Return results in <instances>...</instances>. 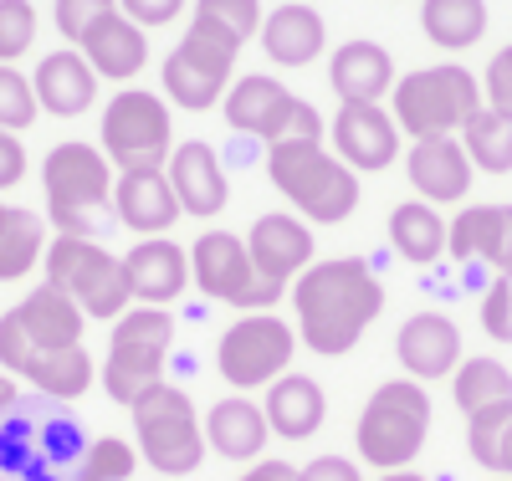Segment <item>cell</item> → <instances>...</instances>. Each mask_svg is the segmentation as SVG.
<instances>
[{
    "mask_svg": "<svg viewBox=\"0 0 512 481\" xmlns=\"http://www.w3.org/2000/svg\"><path fill=\"white\" fill-rule=\"evenodd\" d=\"M292 308H297V333L313 354L338 359L364 338V328L384 313V287L359 256H333L318 261L292 282Z\"/></svg>",
    "mask_w": 512,
    "mask_h": 481,
    "instance_id": "obj_1",
    "label": "cell"
},
{
    "mask_svg": "<svg viewBox=\"0 0 512 481\" xmlns=\"http://www.w3.org/2000/svg\"><path fill=\"white\" fill-rule=\"evenodd\" d=\"M267 174L272 185L318 226H338L349 221L359 205V174L328 154L318 139H277L267 149Z\"/></svg>",
    "mask_w": 512,
    "mask_h": 481,
    "instance_id": "obj_2",
    "label": "cell"
},
{
    "mask_svg": "<svg viewBox=\"0 0 512 481\" xmlns=\"http://www.w3.org/2000/svg\"><path fill=\"white\" fill-rule=\"evenodd\" d=\"M425 435H431V395L415 379H390L369 395L354 441H359V456L369 466L405 471L420 456Z\"/></svg>",
    "mask_w": 512,
    "mask_h": 481,
    "instance_id": "obj_3",
    "label": "cell"
},
{
    "mask_svg": "<svg viewBox=\"0 0 512 481\" xmlns=\"http://www.w3.org/2000/svg\"><path fill=\"white\" fill-rule=\"evenodd\" d=\"M390 118L395 128H405L410 139H446L456 128H466L482 108V87L466 67H420V72H405L395 77V93H390Z\"/></svg>",
    "mask_w": 512,
    "mask_h": 481,
    "instance_id": "obj_4",
    "label": "cell"
},
{
    "mask_svg": "<svg viewBox=\"0 0 512 481\" xmlns=\"http://www.w3.org/2000/svg\"><path fill=\"white\" fill-rule=\"evenodd\" d=\"M47 282L62 287L88 318H123L128 302H134V287H128V272L113 251H103L93 236H57L47 246Z\"/></svg>",
    "mask_w": 512,
    "mask_h": 481,
    "instance_id": "obj_5",
    "label": "cell"
},
{
    "mask_svg": "<svg viewBox=\"0 0 512 481\" xmlns=\"http://www.w3.org/2000/svg\"><path fill=\"white\" fill-rule=\"evenodd\" d=\"M246 47L241 36H231L226 26L216 21H190L185 41L164 57V93L175 108L185 113H205L226 98V82H231V67H236V52Z\"/></svg>",
    "mask_w": 512,
    "mask_h": 481,
    "instance_id": "obj_6",
    "label": "cell"
},
{
    "mask_svg": "<svg viewBox=\"0 0 512 481\" xmlns=\"http://www.w3.org/2000/svg\"><path fill=\"white\" fill-rule=\"evenodd\" d=\"M134 410V430H139V451L159 476H190L205 461V430L195 420V405L185 389L175 384H154L128 405Z\"/></svg>",
    "mask_w": 512,
    "mask_h": 481,
    "instance_id": "obj_7",
    "label": "cell"
},
{
    "mask_svg": "<svg viewBox=\"0 0 512 481\" xmlns=\"http://www.w3.org/2000/svg\"><path fill=\"white\" fill-rule=\"evenodd\" d=\"M41 185H47V215L62 236H93V215L113 205V169L88 144H57L41 164Z\"/></svg>",
    "mask_w": 512,
    "mask_h": 481,
    "instance_id": "obj_8",
    "label": "cell"
},
{
    "mask_svg": "<svg viewBox=\"0 0 512 481\" xmlns=\"http://www.w3.org/2000/svg\"><path fill=\"white\" fill-rule=\"evenodd\" d=\"M175 144H169V108L144 93V87H123L103 108V159L128 169H164Z\"/></svg>",
    "mask_w": 512,
    "mask_h": 481,
    "instance_id": "obj_9",
    "label": "cell"
},
{
    "mask_svg": "<svg viewBox=\"0 0 512 481\" xmlns=\"http://www.w3.org/2000/svg\"><path fill=\"white\" fill-rule=\"evenodd\" d=\"M190 282L226 302V308H241V313H267L272 302L282 297L277 282L256 277L251 256H246V241L231 236V231H205L195 246H190Z\"/></svg>",
    "mask_w": 512,
    "mask_h": 481,
    "instance_id": "obj_10",
    "label": "cell"
},
{
    "mask_svg": "<svg viewBox=\"0 0 512 481\" xmlns=\"http://www.w3.org/2000/svg\"><path fill=\"white\" fill-rule=\"evenodd\" d=\"M292 348H297V333L272 318V313H246L236 318L226 333H221V348H216V364H221V379L231 389H262V384H277L292 364Z\"/></svg>",
    "mask_w": 512,
    "mask_h": 481,
    "instance_id": "obj_11",
    "label": "cell"
},
{
    "mask_svg": "<svg viewBox=\"0 0 512 481\" xmlns=\"http://www.w3.org/2000/svg\"><path fill=\"white\" fill-rule=\"evenodd\" d=\"M297 108H303V98H292L287 87L267 72H251L241 77L231 93H226V123L236 128V134H251V139H292V118Z\"/></svg>",
    "mask_w": 512,
    "mask_h": 481,
    "instance_id": "obj_12",
    "label": "cell"
},
{
    "mask_svg": "<svg viewBox=\"0 0 512 481\" xmlns=\"http://www.w3.org/2000/svg\"><path fill=\"white\" fill-rule=\"evenodd\" d=\"M333 149L354 174L359 169L364 174L390 169L395 154H400V128L379 103H344L333 118Z\"/></svg>",
    "mask_w": 512,
    "mask_h": 481,
    "instance_id": "obj_13",
    "label": "cell"
},
{
    "mask_svg": "<svg viewBox=\"0 0 512 481\" xmlns=\"http://www.w3.org/2000/svg\"><path fill=\"white\" fill-rule=\"evenodd\" d=\"M246 256H251L256 277L287 287L292 277H303L313 267V231L297 215H262L246 236Z\"/></svg>",
    "mask_w": 512,
    "mask_h": 481,
    "instance_id": "obj_14",
    "label": "cell"
},
{
    "mask_svg": "<svg viewBox=\"0 0 512 481\" xmlns=\"http://www.w3.org/2000/svg\"><path fill=\"white\" fill-rule=\"evenodd\" d=\"M164 174H169V190H175L180 210L200 215V221L221 215L226 200H231V185H226V169H221L216 149L200 144V139H190V144H180L175 154H169Z\"/></svg>",
    "mask_w": 512,
    "mask_h": 481,
    "instance_id": "obj_15",
    "label": "cell"
},
{
    "mask_svg": "<svg viewBox=\"0 0 512 481\" xmlns=\"http://www.w3.org/2000/svg\"><path fill=\"white\" fill-rule=\"evenodd\" d=\"M113 215L128 226V231H139L144 241L169 231L180 221V200L175 190H169V174L164 169H128L113 180Z\"/></svg>",
    "mask_w": 512,
    "mask_h": 481,
    "instance_id": "obj_16",
    "label": "cell"
},
{
    "mask_svg": "<svg viewBox=\"0 0 512 481\" xmlns=\"http://www.w3.org/2000/svg\"><path fill=\"white\" fill-rule=\"evenodd\" d=\"M123 272H128V287H134V302L164 308V302H175L190 287V256L169 236H149L123 256Z\"/></svg>",
    "mask_w": 512,
    "mask_h": 481,
    "instance_id": "obj_17",
    "label": "cell"
},
{
    "mask_svg": "<svg viewBox=\"0 0 512 481\" xmlns=\"http://www.w3.org/2000/svg\"><path fill=\"white\" fill-rule=\"evenodd\" d=\"M405 169H410V185L425 195V205H456V200H466V190H472V159H466L456 134L415 139Z\"/></svg>",
    "mask_w": 512,
    "mask_h": 481,
    "instance_id": "obj_18",
    "label": "cell"
},
{
    "mask_svg": "<svg viewBox=\"0 0 512 481\" xmlns=\"http://www.w3.org/2000/svg\"><path fill=\"white\" fill-rule=\"evenodd\" d=\"M395 354L410 369V379H446L461 369V328L446 313H415L400 338H395Z\"/></svg>",
    "mask_w": 512,
    "mask_h": 481,
    "instance_id": "obj_19",
    "label": "cell"
},
{
    "mask_svg": "<svg viewBox=\"0 0 512 481\" xmlns=\"http://www.w3.org/2000/svg\"><path fill=\"white\" fill-rule=\"evenodd\" d=\"M31 87H36L41 113L77 118V113H88L93 98H98V72L88 67V57H82V52H52V57H41Z\"/></svg>",
    "mask_w": 512,
    "mask_h": 481,
    "instance_id": "obj_20",
    "label": "cell"
},
{
    "mask_svg": "<svg viewBox=\"0 0 512 481\" xmlns=\"http://www.w3.org/2000/svg\"><path fill=\"white\" fill-rule=\"evenodd\" d=\"M328 82L344 103H379L395 93V62L379 41H344L328 62Z\"/></svg>",
    "mask_w": 512,
    "mask_h": 481,
    "instance_id": "obj_21",
    "label": "cell"
},
{
    "mask_svg": "<svg viewBox=\"0 0 512 481\" xmlns=\"http://www.w3.org/2000/svg\"><path fill=\"white\" fill-rule=\"evenodd\" d=\"M77 47H82V57H88V67H93L98 77H113V82H128L134 72H144V62H149V36H144V26H134L123 11L103 16L88 36L77 41Z\"/></svg>",
    "mask_w": 512,
    "mask_h": 481,
    "instance_id": "obj_22",
    "label": "cell"
},
{
    "mask_svg": "<svg viewBox=\"0 0 512 481\" xmlns=\"http://www.w3.org/2000/svg\"><path fill=\"white\" fill-rule=\"evenodd\" d=\"M267 441H272V425H267L262 405H251L241 395L210 405V415H205V446L216 451V456H226V461H256V456L267 451Z\"/></svg>",
    "mask_w": 512,
    "mask_h": 481,
    "instance_id": "obj_23",
    "label": "cell"
},
{
    "mask_svg": "<svg viewBox=\"0 0 512 481\" xmlns=\"http://www.w3.org/2000/svg\"><path fill=\"white\" fill-rule=\"evenodd\" d=\"M16 318H21L26 338L41 348V354H52V348H77L82 328H88V313H82L77 302L62 287H52V282H41L16 308Z\"/></svg>",
    "mask_w": 512,
    "mask_h": 481,
    "instance_id": "obj_24",
    "label": "cell"
},
{
    "mask_svg": "<svg viewBox=\"0 0 512 481\" xmlns=\"http://www.w3.org/2000/svg\"><path fill=\"white\" fill-rule=\"evenodd\" d=\"M267 425L272 435H282V441H308V435H318L323 415H328V400L318 379L308 374H282L277 384H267Z\"/></svg>",
    "mask_w": 512,
    "mask_h": 481,
    "instance_id": "obj_25",
    "label": "cell"
},
{
    "mask_svg": "<svg viewBox=\"0 0 512 481\" xmlns=\"http://www.w3.org/2000/svg\"><path fill=\"white\" fill-rule=\"evenodd\" d=\"M323 36H328L323 16H318L313 6H303V0L277 6V11L262 21V47H267V57H272L277 67H308V62H318Z\"/></svg>",
    "mask_w": 512,
    "mask_h": 481,
    "instance_id": "obj_26",
    "label": "cell"
},
{
    "mask_svg": "<svg viewBox=\"0 0 512 481\" xmlns=\"http://www.w3.org/2000/svg\"><path fill=\"white\" fill-rule=\"evenodd\" d=\"M164 379V348L144 343H108V364H103V389L118 405H134L144 389Z\"/></svg>",
    "mask_w": 512,
    "mask_h": 481,
    "instance_id": "obj_27",
    "label": "cell"
},
{
    "mask_svg": "<svg viewBox=\"0 0 512 481\" xmlns=\"http://www.w3.org/2000/svg\"><path fill=\"white\" fill-rule=\"evenodd\" d=\"M390 246L415 261V267H431V261L446 251V221L436 215V205L425 200H405L390 210Z\"/></svg>",
    "mask_w": 512,
    "mask_h": 481,
    "instance_id": "obj_28",
    "label": "cell"
},
{
    "mask_svg": "<svg viewBox=\"0 0 512 481\" xmlns=\"http://www.w3.org/2000/svg\"><path fill=\"white\" fill-rule=\"evenodd\" d=\"M420 26H425V36H431L436 47L466 52V47H477L482 31H487V6L482 0H425Z\"/></svg>",
    "mask_w": 512,
    "mask_h": 481,
    "instance_id": "obj_29",
    "label": "cell"
},
{
    "mask_svg": "<svg viewBox=\"0 0 512 481\" xmlns=\"http://www.w3.org/2000/svg\"><path fill=\"white\" fill-rule=\"evenodd\" d=\"M461 149H466V159H472V169L507 174L512 169V113L477 108L461 128Z\"/></svg>",
    "mask_w": 512,
    "mask_h": 481,
    "instance_id": "obj_30",
    "label": "cell"
},
{
    "mask_svg": "<svg viewBox=\"0 0 512 481\" xmlns=\"http://www.w3.org/2000/svg\"><path fill=\"white\" fill-rule=\"evenodd\" d=\"M26 379L41 389V395H52V400H77V395H88V384H93V359H88V348H52V354H36Z\"/></svg>",
    "mask_w": 512,
    "mask_h": 481,
    "instance_id": "obj_31",
    "label": "cell"
},
{
    "mask_svg": "<svg viewBox=\"0 0 512 481\" xmlns=\"http://www.w3.org/2000/svg\"><path fill=\"white\" fill-rule=\"evenodd\" d=\"M41 256H47V231H41V215L11 205L6 226H0V282H21Z\"/></svg>",
    "mask_w": 512,
    "mask_h": 481,
    "instance_id": "obj_32",
    "label": "cell"
},
{
    "mask_svg": "<svg viewBox=\"0 0 512 481\" xmlns=\"http://www.w3.org/2000/svg\"><path fill=\"white\" fill-rule=\"evenodd\" d=\"M502 236V205H466L446 226V251L456 261H492Z\"/></svg>",
    "mask_w": 512,
    "mask_h": 481,
    "instance_id": "obj_33",
    "label": "cell"
},
{
    "mask_svg": "<svg viewBox=\"0 0 512 481\" xmlns=\"http://www.w3.org/2000/svg\"><path fill=\"white\" fill-rule=\"evenodd\" d=\"M451 395L466 415H477L487 405H502L512 400V374L502 359H466L456 374H451Z\"/></svg>",
    "mask_w": 512,
    "mask_h": 481,
    "instance_id": "obj_34",
    "label": "cell"
},
{
    "mask_svg": "<svg viewBox=\"0 0 512 481\" xmlns=\"http://www.w3.org/2000/svg\"><path fill=\"white\" fill-rule=\"evenodd\" d=\"M139 466V451L118 441V435H103V441H93L88 451L77 456L72 466V481H128Z\"/></svg>",
    "mask_w": 512,
    "mask_h": 481,
    "instance_id": "obj_35",
    "label": "cell"
},
{
    "mask_svg": "<svg viewBox=\"0 0 512 481\" xmlns=\"http://www.w3.org/2000/svg\"><path fill=\"white\" fill-rule=\"evenodd\" d=\"M472 425H466V446H472V461L487 466V471H502V435L512 425V400L502 405H487L477 415H466Z\"/></svg>",
    "mask_w": 512,
    "mask_h": 481,
    "instance_id": "obj_36",
    "label": "cell"
},
{
    "mask_svg": "<svg viewBox=\"0 0 512 481\" xmlns=\"http://www.w3.org/2000/svg\"><path fill=\"white\" fill-rule=\"evenodd\" d=\"M113 343H144V348H164L175 343V318H169L164 308H128L118 323H113Z\"/></svg>",
    "mask_w": 512,
    "mask_h": 481,
    "instance_id": "obj_37",
    "label": "cell"
},
{
    "mask_svg": "<svg viewBox=\"0 0 512 481\" xmlns=\"http://www.w3.org/2000/svg\"><path fill=\"white\" fill-rule=\"evenodd\" d=\"M36 113H41L36 87H31L16 67L0 62V128H6V134H21V128L36 123Z\"/></svg>",
    "mask_w": 512,
    "mask_h": 481,
    "instance_id": "obj_38",
    "label": "cell"
},
{
    "mask_svg": "<svg viewBox=\"0 0 512 481\" xmlns=\"http://www.w3.org/2000/svg\"><path fill=\"white\" fill-rule=\"evenodd\" d=\"M36 41V6L31 0H0V62H16Z\"/></svg>",
    "mask_w": 512,
    "mask_h": 481,
    "instance_id": "obj_39",
    "label": "cell"
},
{
    "mask_svg": "<svg viewBox=\"0 0 512 481\" xmlns=\"http://www.w3.org/2000/svg\"><path fill=\"white\" fill-rule=\"evenodd\" d=\"M195 16L226 26V31L241 36V41H251L256 31H262V0H200Z\"/></svg>",
    "mask_w": 512,
    "mask_h": 481,
    "instance_id": "obj_40",
    "label": "cell"
},
{
    "mask_svg": "<svg viewBox=\"0 0 512 481\" xmlns=\"http://www.w3.org/2000/svg\"><path fill=\"white\" fill-rule=\"evenodd\" d=\"M36 354H41V348L26 338V328H21V318H16V308H11L6 318H0V369L26 379V369H31Z\"/></svg>",
    "mask_w": 512,
    "mask_h": 481,
    "instance_id": "obj_41",
    "label": "cell"
},
{
    "mask_svg": "<svg viewBox=\"0 0 512 481\" xmlns=\"http://www.w3.org/2000/svg\"><path fill=\"white\" fill-rule=\"evenodd\" d=\"M118 6L113 0H57V31L67 36V41H82L103 16H113Z\"/></svg>",
    "mask_w": 512,
    "mask_h": 481,
    "instance_id": "obj_42",
    "label": "cell"
},
{
    "mask_svg": "<svg viewBox=\"0 0 512 481\" xmlns=\"http://www.w3.org/2000/svg\"><path fill=\"white\" fill-rule=\"evenodd\" d=\"M482 328H487V338H497V343H512V277H497L492 287H487V297H482Z\"/></svg>",
    "mask_w": 512,
    "mask_h": 481,
    "instance_id": "obj_43",
    "label": "cell"
},
{
    "mask_svg": "<svg viewBox=\"0 0 512 481\" xmlns=\"http://www.w3.org/2000/svg\"><path fill=\"white\" fill-rule=\"evenodd\" d=\"M487 108L512 113V47H502L487 67Z\"/></svg>",
    "mask_w": 512,
    "mask_h": 481,
    "instance_id": "obj_44",
    "label": "cell"
},
{
    "mask_svg": "<svg viewBox=\"0 0 512 481\" xmlns=\"http://www.w3.org/2000/svg\"><path fill=\"white\" fill-rule=\"evenodd\" d=\"M118 6L134 26H169L185 11V0H118Z\"/></svg>",
    "mask_w": 512,
    "mask_h": 481,
    "instance_id": "obj_45",
    "label": "cell"
},
{
    "mask_svg": "<svg viewBox=\"0 0 512 481\" xmlns=\"http://www.w3.org/2000/svg\"><path fill=\"white\" fill-rule=\"evenodd\" d=\"M297 481H364L349 456H318L308 466H297Z\"/></svg>",
    "mask_w": 512,
    "mask_h": 481,
    "instance_id": "obj_46",
    "label": "cell"
},
{
    "mask_svg": "<svg viewBox=\"0 0 512 481\" xmlns=\"http://www.w3.org/2000/svg\"><path fill=\"white\" fill-rule=\"evenodd\" d=\"M21 174H26V149H21L16 134H6V128H0V190L21 185Z\"/></svg>",
    "mask_w": 512,
    "mask_h": 481,
    "instance_id": "obj_47",
    "label": "cell"
},
{
    "mask_svg": "<svg viewBox=\"0 0 512 481\" xmlns=\"http://www.w3.org/2000/svg\"><path fill=\"white\" fill-rule=\"evenodd\" d=\"M492 267H497V277H512V205H502V236H497Z\"/></svg>",
    "mask_w": 512,
    "mask_h": 481,
    "instance_id": "obj_48",
    "label": "cell"
},
{
    "mask_svg": "<svg viewBox=\"0 0 512 481\" xmlns=\"http://www.w3.org/2000/svg\"><path fill=\"white\" fill-rule=\"evenodd\" d=\"M241 481H297V466H287V461H256Z\"/></svg>",
    "mask_w": 512,
    "mask_h": 481,
    "instance_id": "obj_49",
    "label": "cell"
},
{
    "mask_svg": "<svg viewBox=\"0 0 512 481\" xmlns=\"http://www.w3.org/2000/svg\"><path fill=\"white\" fill-rule=\"evenodd\" d=\"M323 134V118L303 103V108H297V118H292V139H318Z\"/></svg>",
    "mask_w": 512,
    "mask_h": 481,
    "instance_id": "obj_50",
    "label": "cell"
},
{
    "mask_svg": "<svg viewBox=\"0 0 512 481\" xmlns=\"http://www.w3.org/2000/svg\"><path fill=\"white\" fill-rule=\"evenodd\" d=\"M11 405H16V379H11V374H0V415H6Z\"/></svg>",
    "mask_w": 512,
    "mask_h": 481,
    "instance_id": "obj_51",
    "label": "cell"
},
{
    "mask_svg": "<svg viewBox=\"0 0 512 481\" xmlns=\"http://www.w3.org/2000/svg\"><path fill=\"white\" fill-rule=\"evenodd\" d=\"M502 476H512V425H507V435H502Z\"/></svg>",
    "mask_w": 512,
    "mask_h": 481,
    "instance_id": "obj_52",
    "label": "cell"
},
{
    "mask_svg": "<svg viewBox=\"0 0 512 481\" xmlns=\"http://www.w3.org/2000/svg\"><path fill=\"white\" fill-rule=\"evenodd\" d=\"M379 481H425V476H415V471H390V476H379Z\"/></svg>",
    "mask_w": 512,
    "mask_h": 481,
    "instance_id": "obj_53",
    "label": "cell"
},
{
    "mask_svg": "<svg viewBox=\"0 0 512 481\" xmlns=\"http://www.w3.org/2000/svg\"><path fill=\"white\" fill-rule=\"evenodd\" d=\"M6 215H11V205H6V200H0V226H6Z\"/></svg>",
    "mask_w": 512,
    "mask_h": 481,
    "instance_id": "obj_54",
    "label": "cell"
}]
</instances>
